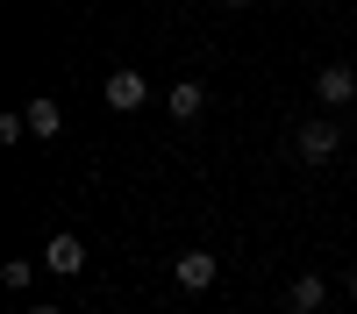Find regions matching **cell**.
Segmentation results:
<instances>
[{
    "mask_svg": "<svg viewBox=\"0 0 357 314\" xmlns=\"http://www.w3.org/2000/svg\"><path fill=\"white\" fill-rule=\"evenodd\" d=\"M293 150H301V164H329V157L343 150V129L329 122V114H314V122L293 129Z\"/></svg>",
    "mask_w": 357,
    "mask_h": 314,
    "instance_id": "6da1fadb",
    "label": "cell"
},
{
    "mask_svg": "<svg viewBox=\"0 0 357 314\" xmlns=\"http://www.w3.org/2000/svg\"><path fill=\"white\" fill-rule=\"evenodd\" d=\"M100 100H107L114 114H136L143 100H151V79H143V72H107V86H100Z\"/></svg>",
    "mask_w": 357,
    "mask_h": 314,
    "instance_id": "7a4b0ae2",
    "label": "cell"
},
{
    "mask_svg": "<svg viewBox=\"0 0 357 314\" xmlns=\"http://www.w3.org/2000/svg\"><path fill=\"white\" fill-rule=\"evenodd\" d=\"M314 100H321V107H350V100H357V72H350V65H321V72H314Z\"/></svg>",
    "mask_w": 357,
    "mask_h": 314,
    "instance_id": "3957f363",
    "label": "cell"
},
{
    "mask_svg": "<svg viewBox=\"0 0 357 314\" xmlns=\"http://www.w3.org/2000/svg\"><path fill=\"white\" fill-rule=\"evenodd\" d=\"M321 300H329V278L321 272H301L286 285V314H321Z\"/></svg>",
    "mask_w": 357,
    "mask_h": 314,
    "instance_id": "277c9868",
    "label": "cell"
},
{
    "mask_svg": "<svg viewBox=\"0 0 357 314\" xmlns=\"http://www.w3.org/2000/svg\"><path fill=\"white\" fill-rule=\"evenodd\" d=\"M43 265H50L57 278H79V272H86V243H79V236H50V243H43Z\"/></svg>",
    "mask_w": 357,
    "mask_h": 314,
    "instance_id": "5b68a950",
    "label": "cell"
},
{
    "mask_svg": "<svg viewBox=\"0 0 357 314\" xmlns=\"http://www.w3.org/2000/svg\"><path fill=\"white\" fill-rule=\"evenodd\" d=\"M215 272H222V265H215V250H186V257H178V272H172V278L186 285V293H207V285H215Z\"/></svg>",
    "mask_w": 357,
    "mask_h": 314,
    "instance_id": "8992f818",
    "label": "cell"
},
{
    "mask_svg": "<svg viewBox=\"0 0 357 314\" xmlns=\"http://www.w3.org/2000/svg\"><path fill=\"white\" fill-rule=\"evenodd\" d=\"M165 107H172V122H200V114H207V86H200V79L172 86V100H165Z\"/></svg>",
    "mask_w": 357,
    "mask_h": 314,
    "instance_id": "52a82bcc",
    "label": "cell"
},
{
    "mask_svg": "<svg viewBox=\"0 0 357 314\" xmlns=\"http://www.w3.org/2000/svg\"><path fill=\"white\" fill-rule=\"evenodd\" d=\"M22 114H29V136H43V143H50L57 129H65V114H57V100H43V93H36V100H29Z\"/></svg>",
    "mask_w": 357,
    "mask_h": 314,
    "instance_id": "ba28073f",
    "label": "cell"
},
{
    "mask_svg": "<svg viewBox=\"0 0 357 314\" xmlns=\"http://www.w3.org/2000/svg\"><path fill=\"white\" fill-rule=\"evenodd\" d=\"M29 278H36L29 257H8V265H0V285H8V293H29Z\"/></svg>",
    "mask_w": 357,
    "mask_h": 314,
    "instance_id": "9c48e42d",
    "label": "cell"
},
{
    "mask_svg": "<svg viewBox=\"0 0 357 314\" xmlns=\"http://www.w3.org/2000/svg\"><path fill=\"white\" fill-rule=\"evenodd\" d=\"M29 314H57V307H50V300H36V307H29Z\"/></svg>",
    "mask_w": 357,
    "mask_h": 314,
    "instance_id": "30bf717a",
    "label": "cell"
},
{
    "mask_svg": "<svg viewBox=\"0 0 357 314\" xmlns=\"http://www.w3.org/2000/svg\"><path fill=\"white\" fill-rule=\"evenodd\" d=\"M350 300H357V272H350Z\"/></svg>",
    "mask_w": 357,
    "mask_h": 314,
    "instance_id": "8fae6325",
    "label": "cell"
},
{
    "mask_svg": "<svg viewBox=\"0 0 357 314\" xmlns=\"http://www.w3.org/2000/svg\"><path fill=\"white\" fill-rule=\"evenodd\" d=\"M229 8H250V0H229Z\"/></svg>",
    "mask_w": 357,
    "mask_h": 314,
    "instance_id": "7c38bea8",
    "label": "cell"
}]
</instances>
